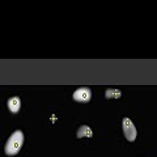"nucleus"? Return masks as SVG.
Masks as SVG:
<instances>
[{"mask_svg": "<svg viewBox=\"0 0 157 157\" xmlns=\"http://www.w3.org/2000/svg\"><path fill=\"white\" fill-rule=\"evenodd\" d=\"M122 92L117 88H107L105 90V97L107 100H117V98H121Z\"/></svg>", "mask_w": 157, "mask_h": 157, "instance_id": "nucleus-6", "label": "nucleus"}, {"mask_svg": "<svg viewBox=\"0 0 157 157\" xmlns=\"http://www.w3.org/2000/svg\"><path fill=\"white\" fill-rule=\"evenodd\" d=\"M73 101L78 102V104H88L92 100V90L88 86H81L73 92L72 94Z\"/></svg>", "mask_w": 157, "mask_h": 157, "instance_id": "nucleus-3", "label": "nucleus"}, {"mask_svg": "<svg viewBox=\"0 0 157 157\" xmlns=\"http://www.w3.org/2000/svg\"><path fill=\"white\" fill-rule=\"evenodd\" d=\"M122 130H123V135L127 139V141H135L136 140V136H137V131H136V127L130 118L124 117L122 119Z\"/></svg>", "mask_w": 157, "mask_h": 157, "instance_id": "nucleus-2", "label": "nucleus"}, {"mask_svg": "<svg viewBox=\"0 0 157 157\" xmlns=\"http://www.w3.org/2000/svg\"><path fill=\"white\" fill-rule=\"evenodd\" d=\"M76 136L78 137V139H82V137H92L93 136V131L89 126L86 124H82L78 127V130L76 132Z\"/></svg>", "mask_w": 157, "mask_h": 157, "instance_id": "nucleus-5", "label": "nucleus"}, {"mask_svg": "<svg viewBox=\"0 0 157 157\" xmlns=\"http://www.w3.org/2000/svg\"><path fill=\"white\" fill-rule=\"evenodd\" d=\"M24 145V132L21 130H16L12 132V135L8 137L6 147H4V152L7 156H16L20 151H21Z\"/></svg>", "mask_w": 157, "mask_h": 157, "instance_id": "nucleus-1", "label": "nucleus"}, {"mask_svg": "<svg viewBox=\"0 0 157 157\" xmlns=\"http://www.w3.org/2000/svg\"><path fill=\"white\" fill-rule=\"evenodd\" d=\"M7 106H8V110L11 111L12 114H17L20 109H21V100H20V97H17V96L11 97L7 101Z\"/></svg>", "mask_w": 157, "mask_h": 157, "instance_id": "nucleus-4", "label": "nucleus"}]
</instances>
